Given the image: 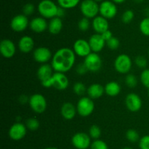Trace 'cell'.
<instances>
[{"mask_svg":"<svg viewBox=\"0 0 149 149\" xmlns=\"http://www.w3.org/2000/svg\"><path fill=\"white\" fill-rule=\"evenodd\" d=\"M84 63L88 71L93 72L99 71L102 67V59L97 53L92 52L89 54L84 58Z\"/></svg>","mask_w":149,"mask_h":149,"instance_id":"cell-12","label":"cell"},{"mask_svg":"<svg viewBox=\"0 0 149 149\" xmlns=\"http://www.w3.org/2000/svg\"><path fill=\"white\" fill-rule=\"evenodd\" d=\"M65 9L63 8V7H58V13H57V17L62 18L63 17L64 15H65Z\"/></svg>","mask_w":149,"mask_h":149,"instance_id":"cell-44","label":"cell"},{"mask_svg":"<svg viewBox=\"0 0 149 149\" xmlns=\"http://www.w3.org/2000/svg\"><path fill=\"white\" fill-rule=\"evenodd\" d=\"M135 18V13L132 10H127L122 15V21L125 24H129Z\"/></svg>","mask_w":149,"mask_h":149,"instance_id":"cell-29","label":"cell"},{"mask_svg":"<svg viewBox=\"0 0 149 149\" xmlns=\"http://www.w3.org/2000/svg\"><path fill=\"white\" fill-rule=\"evenodd\" d=\"M58 6L65 10L72 9L77 7L80 2V0H57Z\"/></svg>","mask_w":149,"mask_h":149,"instance_id":"cell-26","label":"cell"},{"mask_svg":"<svg viewBox=\"0 0 149 149\" xmlns=\"http://www.w3.org/2000/svg\"><path fill=\"white\" fill-rule=\"evenodd\" d=\"M16 52L14 42L10 39H4L0 42V53L5 58H11Z\"/></svg>","mask_w":149,"mask_h":149,"instance_id":"cell-16","label":"cell"},{"mask_svg":"<svg viewBox=\"0 0 149 149\" xmlns=\"http://www.w3.org/2000/svg\"><path fill=\"white\" fill-rule=\"evenodd\" d=\"M148 56H149V50H148Z\"/></svg>","mask_w":149,"mask_h":149,"instance_id":"cell-52","label":"cell"},{"mask_svg":"<svg viewBox=\"0 0 149 149\" xmlns=\"http://www.w3.org/2000/svg\"><path fill=\"white\" fill-rule=\"evenodd\" d=\"M53 70L51 64H42L37 70V77L41 83L49 80L53 74Z\"/></svg>","mask_w":149,"mask_h":149,"instance_id":"cell-22","label":"cell"},{"mask_svg":"<svg viewBox=\"0 0 149 149\" xmlns=\"http://www.w3.org/2000/svg\"><path fill=\"white\" fill-rule=\"evenodd\" d=\"M148 97H149V89H148Z\"/></svg>","mask_w":149,"mask_h":149,"instance_id":"cell-51","label":"cell"},{"mask_svg":"<svg viewBox=\"0 0 149 149\" xmlns=\"http://www.w3.org/2000/svg\"><path fill=\"white\" fill-rule=\"evenodd\" d=\"M145 14L146 15V17H149V7L145 10Z\"/></svg>","mask_w":149,"mask_h":149,"instance_id":"cell-46","label":"cell"},{"mask_svg":"<svg viewBox=\"0 0 149 149\" xmlns=\"http://www.w3.org/2000/svg\"><path fill=\"white\" fill-rule=\"evenodd\" d=\"M132 61L130 56L122 53L115 58L113 66L117 72L120 74H128L132 68Z\"/></svg>","mask_w":149,"mask_h":149,"instance_id":"cell-6","label":"cell"},{"mask_svg":"<svg viewBox=\"0 0 149 149\" xmlns=\"http://www.w3.org/2000/svg\"><path fill=\"white\" fill-rule=\"evenodd\" d=\"M125 83L129 88L133 89L138 85V79L134 74H128L125 77Z\"/></svg>","mask_w":149,"mask_h":149,"instance_id":"cell-33","label":"cell"},{"mask_svg":"<svg viewBox=\"0 0 149 149\" xmlns=\"http://www.w3.org/2000/svg\"><path fill=\"white\" fill-rule=\"evenodd\" d=\"M29 106L36 113H42L47 110V102L46 98L41 93H34L29 98Z\"/></svg>","mask_w":149,"mask_h":149,"instance_id":"cell-7","label":"cell"},{"mask_svg":"<svg viewBox=\"0 0 149 149\" xmlns=\"http://www.w3.org/2000/svg\"><path fill=\"white\" fill-rule=\"evenodd\" d=\"M106 45H107V47L109 49L116 50L119 48V45H120V42H119L118 38L113 36L111 39L106 41Z\"/></svg>","mask_w":149,"mask_h":149,"instance_id":"cell-36","label":"cell"},{"mask_svg":"<svg viewBox=\"0 0 149 149\" xmlns=\"http://www.w3.org/2000/svg\"><path fill=\"white\" fill-rule=\"evenodd\" d=\"M29 23V18L24 14L16 15L10 21V28L15 32H21L27 29Z\"/></svg>","mask_w":149,"mask_h":149,"instance_id":"cell-11","label":"cell"},{"mask_svg":"<svg viewBox=\"0 0 149 149\" xmlns=\"http://www.w3.org/2000/svg\"><path fill=\"white\" fill-rule=\"evenodd\" d=\"M105 93L109 96H116L121 92V86L116 81H110L105 86Z\"/></svg>","mask_w":149,"mask_h":149,"instance_id":"cell-25","label":"cell"},{"mask_svg":"<svg viewBox=\"0 0 149 149\" xmlns=\"http://www.w3.org/2000/svg\"><path fill=\"white\" fill-rule=\"evenodd\" d=\"M63 21L61 18L55 17L50 19L48 23V31L52 35L58 34L63 29Z\"/></svg>","mask_w":149,"mask_h":149,"instance_id":"cell-24","label":"cell"},{"mask_svg":"<svg viewBox=\"0 0 149 149\" xmlns=\"http://www.w3.org/2000/svg\"><path fill=\"white\" fill-rule=\"evenodd\" d=\"M95 110V103L93 99L89 96H83L79 99L77 104V113L81 117H88Z\"/></svg>","mask_w":149,"mask_h":149,"instance_id":"cell-4","label":"cell"},{"mask_svg":"<svg viewBox=\"0 0 149 149\" xmlns=\"http://www.w3.org/2000/svg\"><path fill=\"white\" fill-rule=\"evenodd\" d=\"M100 4L94 0H83L80 4V10L84 17L94 18L99 13Z\"/></svg>","mask_w":149,"mask_h":149,"instance_id":"cell-5","label":"cell"},{"mask_svg":"<svg viewBox=\"0 0 149 149\" xmlns=\"http://www.w3.org/2000/svg\"><path fill=\"white\" fill-rule=\"evenodd\" d=\"M76 71H77V74H79V75H84V74H85L88 72V70H87L84 63L83 62L82 64L81 63V64L77 65V68H76Z\"/></svg>","mask_w":149,"mask_h":149,"instance_id":"cell-41","label":"cell"},{"mask_svg":"<svg viewBox=\"0 0 149 149\" xmlns=\"http://www.w3.org/2000/svg\"><path fill=\"white\" fill-rule=\"evenodd\" d=\"M139 29L141 33L146 37H149V17L143 19L139 24Z\"/></svg>","mask_w":149,"mask_h":149,"instance_id":"cell-27","label":"cell"},{"mask_svg":"<svg viewBox=\"0 0 149 149\" xmlns=\"http://www.w3.org/2000/svg\"><path fill=\"white\" fill-rule=\"evenodd\" d=\"M94 1H97V2H101V1H104V0H94Z\"/></svg>","mask_w":149,"mask_h":149,"instance_id":"cell-49","label":"cell"},{"mask_svg":"<svg viewBox=\"0 0 149 149\" xmlns=\"http://www.w3.org/2000/svg\"><path fill=\"white\" fill-rule=\"evenodd\" d=\"M45 149H58V148H55V147H48V148H45Z\"/></svg>","mask_w":149,"mask_h":149,"instance_id":"cell-48","label":"cell"},{"mask_svg":"<svg viewBox=\"0 0 149 149\" xmlns=\"http://www.w3.org/2000/svg\"><path fill=\"white\" fill-rule=\"evenodd\" d=\"M76 54L73 49L61 48L56 51L51 59V66L54 71L65 73L71 70L76 61Z\"/></svg>","mask_w":149,"mask_h":149,"instance_id":"cell-1","label":"cell"},{"mask_svg":"<svg viewBox=\"0 0 149 149\" xmlns=\"http://www.w3.org/2000/svg\"><path fill=\"white\" fill-rule=\"evenodd\" d=\"M139 147L141 149H149V135H145L140 139Z\"/></svg>","mask_w":149,"mask_h":149,"instance_id":"cell-40","label":"cell"},{"mask_svg":"<svg viewBox=\"0 0 149 149\" xmlns=\"http://www.w3.org/2000/svg\"><path fill=\"white\" fill-rule=\"evenodd\" d=\"M73 51L77 56L84 58L92 53L90 43L84 39H77L73 45Z\"/></svg>","mask_w":149,"mask_h":149,"instance_id":"cell-13","label":"cell"},{"mask_svg":"<svg viewBox=\"0 0 149 149\" xmlns=\"http://www.w3.org/2000/svg\"><path fill=\"white\" fill-rule=\"evenodd\" d=\"M77 107L70 102H64L61 108V114L65 120H71L77 114Z\"/></svg>","mask_w":149,"mask_h":149,"instance_id":"cell-21","label":"cell"},{"mask_svg":"<svg viewBox=\"0 0 149 149\" xmlns=\"http://www.w3.org/2000/svg\"><path fill=\"white\" fill-rule=\"evenodd\" d=\"M126 138L131 143H135V142L140 140V135L136 130L130 129L127 131Z\"/></svg>","mask_w":149,"mask_h":149,"instance_id":"cell-31","label":"cell"},{"mask_svg":"<svg viewBox=\"0 0 149 149\" xmlns=\"http://www.w3.org/2000/svg\"><path fill=\"white\" fill-rule=\"evenodd\" d=\"M34 5L31 4V3H27L23 7V14H24L26 16L31 15H32L34 13Z\"/></svg>","mask_w":149,"mask_h":149,"instance_id":"cell-39","label":"cell"},{"mask_svg":"<svg viewBox=\"0 0 149 149\" xmlns=\"http://www.w3.org/2000/svg\"><path fill=\"white\" fill-rule=\"evenodd\" d=\"M133 1H135V2H137V3H141V2H143V0H133Z\"/></svg>","mask_w":149,"mask_h":149,"instance_id":"cell-47","label":"cell"},{"mask_svg":"<svg viewBox=\"0 0 149 149\" xmlns=\"http://www.w3.org/2000/svg\"><path fill=\"white\" fill-rule=\"evenodd\" d=\"M118 12L116 4L109 0H105L101 1L99 7L100 15L103 16L106 19H112L116 15Z\"/></svg>","mask_w":149,"mask_h":149,"instance_id":"cell-8","label":"cell"},{"mask_svg":"<svg viewBox=\"0 0 149 149\" xmlns=\"http://www.w3.org/2000/svg\"><path fill=\"white\" fill-rule=\"evenodd\" d=\"M34 48V41L30 36H23L18 42V48L20 52L23 53H29L31 52Z\"/></svg>","mask_w":149,"mask_h":149,"instance_id":"cell-20","label":"cell"},{"mask_svg":"<svg viewBox=\"0 0 149 149\" xmlns=\"http://www.w3.org/2000/svg\"><path fill=\"white\" fill-rule=\"evenodd\" d=\"M126 1L127 0H112V1H113L115 4H122Z\"/></svg>","mask_w":149,"mask_h":149,"instance_id":"cell-45","label":"cell"},{"mask_svg":"<svg viewBox=\"0 0 149 149\" xmlns=\"http://www.w3.org/2000/svg\"><path fill=\"white\" fill-rule=\"evenodd\" d=\"M29 26L35 33H42L48 29V23L43 17H36L31 20Z\"/></svg>","mask_w":149,"mask_h":149,"instance_id":"cell-19","label":"cell"},{"mask_svg":"<svg viewBox=\"0 0 149 149\" xmlns=\"http://www.w3.org/2000/svg\"><path fill=\"white\" fill-rule=\"evenodd\" d=\"M88 42L90 43L92 52L97 53H100L103 49L105 45L106 44V40L103 39L102 35L97 33L92 35L89 39Z\"/></svg>","mask_w":149,"mask_h":149,"instance_id":"cell-17","label":"cell"},{"mask_svg":"<svg viewBox=\"0 0 149 149\" xmlns=\"http://www.w3.org/2000/svg\"><path fill=\"white\" fill-rule=\"evenodd\" d=\"M122 149H132V148H130V147H125L124 148H122Z\"/></svg>","mask_w":149,"mask_h":149,"instance_id":"cell-50","label":"cell"},{"mask_svg":"<svg viewBox=\"0 0 149 149\" xmlns=\"http://www.w3.org/2000/svg\"><path fill=\"white\" fill-rule=\"evenodd\" d=\"M142 99L141 96L135 93L127 94L125 98V105L131 112H138L142 108Z\"/></svg>","mask_w":149,"mask_h":149,"instance_id":"cell-15","label":"cell"},{"mask_svg":"<svg viewBox=\"0 0 149 149\" xmlns=\"http://www.w3.org/2000/svg\"><path fill=\"white\" fill-rule=\"evenodd\" d=\"M87 89L86 88V86L81 82H77L73 86V91L76 94L79 95V96H81V95L84 94L85 92H87Z\"/></svg>","mask_w":149,"mask_h":149,"instance_id":"cell-32","label":"cell"},{"mask_svg":"<svg viewBox=\"0 0 149 149\" xmlns=\"http://www.w3.org/2000/svg\"><path fill=\"white\" fill-rule=\"evenodd\" d=\"M33 59L40 64H47V62L52 59V54L50 50L47 47H39L33 51Z\"/></svg>","mask_w":149,"mask_h":149,"instance_id":"cell-14","label":"cell"},{"mask_svg":"<svg viewBox=\"0 0 149 149\" xmlns=\"http://www.w3.org/2000/svg\"><path fill=\"white\" fill-rule=\"evenodd\" d=\"M87 93L92 99H99L105 93V88L99 83H93L87 88Z\"/></svg>","mask_w":149,"mask_h":149,"instance_id":"cell-23","label":"cell"},{"mask_svg":"<svg viewBox=\"0 0 149 149\" xmlns=\"http://www.w3.org/2000/svg\"><path fill=\"white\" fill-rule=\"evenodd\" d=\"M29 98L30 97L27 96L26 95H21V96L19 97V102L21 104H26L29 102Z\"/></svg>","mask_w":149,"mask_h":149,"instance_id":"cell-43","label":"cell"},{"mask_svg":"<svg viewBox=\"0 0 149 149\" xmlns=\"http://www.w3.org/2000/svg\"><path fill=\"white\" fill-rule=\"evenodd\" d=\"M101 35H102V37H103V39H105V40H106V42L107 40H109V39H111V38L112 37H113V34H112V32H111L110 30H107V31H106V32H103V34H101Z\"/></svg>","mask_w":149,"mask_h":149,"instance_id":"cell-42","label":"cell"},{"mask_svg":"<svg viewBox=\"0 0 149 149\" xmlns=\"http://www.w3.org/2000/svg\"><path fill=\"white\" fill-rule=\"evenodd\" d=\"M90 22L89 18L84 17L80 19L78 22V28L81 32H86L90 29Z\"/></svg>","mask_w":149,"mask_h":149,"instance_id":"cell-35","label":"cell"},{"mask_svg":"<svg viewBox=\"0 0 149 149\" xmlns=\"http://www.w3.org/2000/svg\"><path fill=\"white\" fill-rule=\"evenodd\" d=\"M147 59L146 58L145 56H138L136 58H135V64L138 67L141 69H146L147 66Z\"/></svg>","mask_w":149,"mask_h":149,"instance_id":"cell-38","label":"cell"},{"mask_svg":"<svg viewBox=\"0 0 149 149\" xmlns=\"http://www.w3.org/2000/svg\"><path fill=\"white\" fill-rule=\"evenodd\" d=\"M42 86L45 88L53 87L58 90L63 91L66 89L69 85V80L65 73L55 72L49 80L42 82Z\"/></svg>","mask_w":149,"mask_h":149,"instance_id":"cell-2","label":"cell"},{"mask_svg":"<svg viewBox=\"0 0 149 149\" xmlns=\"http://www.w3.org/2000/svg\"><path fill=\"white\" fill-rule=\"evenodd\" d=\"M141 82L145 87L149 89V69H144L141 74Z\"/></svg>","mask_w":149,"mask_h":149,"instance_id":"cell-37","label":"cell"},{"mask_svg":"<svg viewBox=\"0 0 149 149\" xmlns=\"http://www.w3.org/2000/svg\"><path fill=\"white\" fill-rule=\"evenodd\" d=\"M89 135L90 136L91 138L94 139V140L99 139V137L101 135V129L99 127V126L95 125V124L92 125L89 129Z\"/></svg>","mask_w":149,"mask_h":149,"instance_id":"cell-30","label":"cell"},{"mask_svg":"<svg viewBox=\"0 0 149 149\" xmlns=\"http://www.w3.org/2000/svg\"><path fill=\"white\" fill-rule=\"evenodd\" d=\"M27 133V127L23 123L18 122L13 124L9 129L8 134L10 139L15 141L22 140L25 137Z\"/></svg>","mask_w":149,"mask_h":149,"instance_id":"cell-10","label":"cell"},{"mask_svg":"<svg viewBox=\"0 0 149 149\" xmlns=\"http://www.w3.org/2000/svg\"><path fill=\"white\" fill-rule=\"evenodd\" d=\"M26 126L27 129H30L31 131H35L39 129L40 123L36 118H30L26 120Z\"/></svg>","mask_w":149,"mask_h":149,"instance_id":"cell-28","label":"cell"},{"mask_svg":"<svg viewBox=\"0 0 149 149\" xmlns=\"http://www.w3.org/2000/svg\"><path fill=\"white\" fill-rule=\"evenodd\" d=\"M92 26L97 34H103L106 31L109 30V23L108 19L101 15H97L93 19Z\"/></svg>","mask_w":149,"mask_h":149,"instance_id":"cell-18","label":"cell"},{"mask_svg":"<svg viewBox=\"0 0 149 149\" xmlns=\"http://www.w3.org/2000/svg\"><path fill=\"white\" fill-rule=\"evenodd\" d=\"M90 148L91 149H109V146L106 144V142L103 140L97 139V140H95L93 143H91L90 145Z\"/></svg>","mask_w":149,"mask_h":149,"instance_id":"cell-34","label":"cell"},{"mask_svg":"<svg viewBox=\"0 0 149 149\" xmlns=\"http://www.w3.org/2000/svg\"><path fill=\"white\" fill-rule=\"evenodd\" d=\"M58 7L52 0H42L38 4L37 10L41 17L45 19H52L57 17Z\"/></svg>","mask_w":149,"mask_h":149,"instance_id":"cell-3","label":"cell"},{"mask_svg":"<svg viewBox=\"0 0 149 149\" xmlns=\"http://www.w3.org/2000/svg\"><path fill=\"white\" fill-rule=\"evenodd\" d=\"M71 143L77 149H87L91 145V137L85 132H77L73 135Z\"/></svg>","mask_w":149,"mask_h":149,"instance_id":"cell-9","label":"cell"}]
</instances>
